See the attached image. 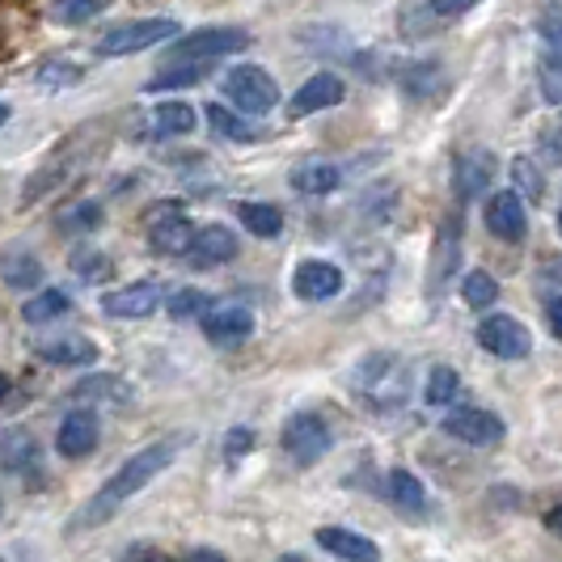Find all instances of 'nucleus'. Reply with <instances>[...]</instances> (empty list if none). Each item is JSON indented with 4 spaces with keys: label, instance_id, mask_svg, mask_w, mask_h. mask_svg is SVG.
Listing matches in <instances>:
<instances>
[{
    "label": "nucleus",
    "instance_id": "1",
    "mask_svg": "<svg viewBox=\"0 0 562 562\" xmlns=\"http://www.w3.org/2000/svg\"><path fill=\"white\" fill-rule=\"evenodd\" d=\"M182 445H187V436H169V440H153V445H144L140 452H132L111 479L102 482V491L77 512V529H98V525H106L127 499H136L148 482L166 474L169 465H173V457L182 452Z\"/></svg>",
    "mask_w": 562,
    "mask_h": 562
},
{
    "label": "nucleus",
    "instance_id": "2",
    "mask_svg": "<svg viewBox=\"0 0 562 562\" xmlns=\"http://www.w3.org/2000/svg\"><path fill=\"white\" fill-rule=\"evenodd\" d=\"M351 394L372 411H397L411 397V360L394 351H372L351 368Z\"/></svg>",
    "mask_w": 562,
    "mask_h": 562
},
{
    "label": "nucleus",
    "instance_id": "3",
    "mask_svg": "<svg viewBox=\"0 0 562 562\" xmlns=\"http://www.w3.org/2000/svg\"><path fill=\"white\" fill-rule=\"evenodd\" d=\"M221 93H225L228 106H237L241 114H271L280 106V85L276 77L267 72V68H258V64H237V68H228L225 81H221Z\"/></svg>",
    "mask_w": 562,
    "mask_h": 562
},
{
    "label": "nucleus",
    "instance_id": "4",
    "mask_svg": "<svg viewBox=\"0 0 562 562\" xmlns=\"http://www.w3.org/2000/svg\"><path fill=\"white\" fill-rule=\"evenodd\" d=\"M283 452L292 457V465H301V470H310L317 465L326 452L335 449V431L326 427L322 415H313V411H301V415H292V419L283 423Z\"/></svg>",
    "mask_w": 562,
    "mask_h": 562
},
{
    "label": "nucleus",
    "instance_id": "5",
    "mask_svg": "<svg viewBox=\"0 0 562 562\" xmlns=\"http://www.w3.org/2000/svg\"><path fill=\"white\" fill-rule=\"evenodd\" d=\"M250 47V34L233 26H203L195 34H182L173 47H169L166 59H187V64H212V59L237 56Z\"/></svg>",
    "mask_w": 562,
    "mask_h": 562
},
{
    "label": "nucleus",
    "instance_id": "6",
    "mask_svg": "<svg viewBox=\"0 0 562 562\" xmlns=\"http://www.w3.org/2000/svg\"><path fill=\"white\" fill-rule=\"evenodd\" d=\"M169 34H178V22L173 18H136V22H123V26L106 30L98 38V56L119 59V56H136V52H148L157 43H166Z\"/></svg>",
    "mask_w": 562,
    "mask_h": 562
},
{
    "label": "nucleus",
    "instance_id": "7",
    "mask_svg": "<svg viewBox=\"0 0 562 562\" xmlns=\"http://www.w3.org/2000/svg\"><path fill=\"white\" fill-rule=\"evenodd\" d=\"M479 342L482 351H491L495 360H529V351H533V335H529V326L520 322V317H512V313H486L479 322Z\"/></svg>",
    "mask_w": 562,
    "mask_h": 562
},
{
    "label": "nucleus",
    "instance_id": "8",
    "mask_svg": "<svg viewBox=\"0 0 562 562\" xmlns=\"http://www.w3.org/2000/svg\"><path fill=\"white\" fill-rule=\"evenodd\" d=\"M461 267V212H449L445 225L436 233V246H431V267H427V296H445V288L452 283Z\"/></svg>",
    "mask_w": 562,
    "mask_h": 562
},
{
    "label": "nucleus",
    "instance_id": "9",
    "mask_svg": "<svg viewBox=\"0 0 562 562\" xmlns=\"http://www.w3.org/2000/svg\"><path fill=\"white\" fill-rule=\"evenodd\" d=\"M445 431L461 445H474V449H491L504 440V419L495 411H482V406H452L445 415Z\"/></svg>",
    "mask_w": 562,
    "mask_h": 562
},
{
    "label": "nucleus",
    "instance_id": "10",
    "mask_svg": "<svg viewBox=\"0 0 562 562\" xmlns=\"http://www.w3.org/2000/svg\"><path fill=\"white\" fill-rule=\"evenodd\" d=\"M199 228L187 221V212L173 203V207H157L148 216V246L157 254H169V258H187L191 246H195Z\"/></svg>",
    "mask_w": 562,
    "mask_h": 562
},
{
    "label": "nucleus",
    "instance_id": "11",
    "mask_svg": "<svg viewBox=\"0 0 562 562\" xmlns=\"http://www.w3.org/2000/svg\"><path fill=\"white\" fill-rule=\"evenodd\" d=\"M537 89L550 106H562V13L541 22V64H537Z\"/></svg>",
    "mask_w": 562,
    "mask_h": 562
},
{
    "label": "nucleus",
    "instance_id": "12",
    "mask_svg": "<svg viewBox=\"0 0 562 562\" xmlns=\"http://www.w3.org/2000/svg\"><path fill=\"white\" fill-rule=\"evenodd\" d=\"M482 221H486V228H491L499 241H525V233H529L525 195H520L516 187L495 191V195L486 199V207H482Z\"/></svg>",
    "mask_w": 562,
    "mask_h": 562
},
{
    "label": "nucleus",
    "instance_id": "13",
    "mask_svg": "<svg viewBox=\"0 0 562 562\" xmlns=\"http://www.w3.org/2000/svg\"><path fill=\"white\" fill-rule=\"evenodd\" d=\"M157 305H161V283L157 280L127 283V288H114L102 296V313L114 322H144L157 313Z\"/></svg>",
    "mask_w": 562,
    "mask_h": 562
},
{
    "label": "nucleus",
    "instance_id": "14",
    "mask_svg": "<svg viewBox=\"0 0 562 562\" xmlns=\"http://www.w3.org/2000/svg\"><path fill=\"white\" fill-rule=\"evenodd\" d=\"M199 322H203V335L212 338L216 347H241L254 335V310L250 305H237V301L212 305Z\"/></svg>",
    "mask_w": 562,
    "mask_h": 562
},
{
    "label": "nucleus",
    "instance_id": "15",
    "mask_svg": "<svg viewBox=\"0 0 562 562\" xmlns=\"http://www.w3.org/2000/svg\"><path fill=\"white\" fill-rule=\"evenodd\" d=\"M34 356L52 368H89L98 364V342L89 335H77V330H64V335H47L34 342Z\"/></svg>",
    "mask_w": 562,
    "mask_h": 562
},
{
    "label": "nucleus",
    "instance_id": "16",
    "mask_svg": "<svg viewBox=\"0 0 562 562\" xmlns=\"http://www.w3.org/2000/svg\"><path fill=\"white\" fill-rule=\"evenodd\" d=\"M495 153H486V148H465V153H457V161H452V191L461 203H470V199H479L491 182H495Z\"/></svg>",
    "mask_w": 562,
    "mask_h": 562
},
{
    "label": "nucleus",
    "instance_id": "17",
    "mask_svg": "<svg viewBox=\"0 0 562 562\" xmlns=\"http://www.w3.org/2000/svg\"><path fill=\"white\" fill-rule=\"evenodd\" d=\"M0 461H4V470L13 479H26L30 486L43 482V449H38V440L30 436L26 427H9L0 436Z\"/></svg>",
    "mask_w": 562,
    "mask_h": 562
},
{
    "label": "nucleus",
    "instance_id": "18",
    "mask_svg": "<svg viewBox=\"0 0 562 562\" xmlns=\"http://www.w3.org/2000/svg\"><path fill=\"white\" fill-rule=\"evenodd\" d=\"M292 292L301 296V301H335L338 292H342V271H338L335 262H326V258H305V262H296V271H292Z\"/></svg>",
    "mask_w": 562,
    "mask_h": 562
},
{
    "label": "nucleus",
    "instance_id": "19",
    "mask_svg": "<svg viewBox=\"0 0 562 562\" xmlns=\"http://www.w3.org/2000/svg\"><path fill=\"white\" fill-rule=\"evenodd\" d=\"M342 98H347V85H342V77H338V72H313L310 81L292 93L288 114H292V119L322 114V111H330V106H338Z\"/></svg>",
    "mask_w": 562,
    "mask_h": 562
},
{
    "label": "nucleus",
    "instance_id": "20",
    "mask_svg": "<svg viewBox=\"0 0 562 562\" xmlns=\"http://www.w3.org/2000/svg\"><path fill=\"white\" fill-rule=\"evenodd\" d=\"M237 250H241V246H237V233L228 225H203L195 233V246L187 254V262H191L195 271H212V267L233 262Z\"/></svg>",
    "mask_w": 562,
    "mask_h": 562
},
{
    "label": "nucleus",
    "instance_id": "21",
    "mask_svg": "<svg viewBox=\"0 0 562 562\" xmlns=\"http://www.w3.org/2000/svg\"><path fill=\"white\" fill-rule=\"evenodd\" d=\"M56 449L64 452V457H89V452L98 449V411L72 406V411L59 419Z\"/></svg>",
    "mask_w": 562,
    "mask_h": 562
},
{
    "label": "nucleus",
    "instance_id": "22",
    "mask_svg": "<svg viewBox=\"0 0 562 562\" xmlns=\"http://www.w3.org/2000/svg\"><path fill=\"white\" fill-rule=\"evenodd\" d=\"M317 546L326 554H335L338 562H381V546L372 537L356 533V529H338V525H326L317 529Z\"/></svg>",
    "mask_w": 562,
    "mask_h": 562
},
{
    "label": "nucleus",
    "instance_id": "23",
    "mask_svg": "<svg viewBox=\"0 0 562 562\" xmlns=\"http://www.w3.org/2000/svg\"><path fill=\"white\" fill-rule=\"evenodd\" d=\"M132 397H136V390L114 372H93V376L77 381V402H85V406H127Z\"/></svg>",
    "mask_w": 562,
    "mask_h": 562
},
{
    "label": "nucleus",
    "instance_id": "24",
    "mask_svg": "<svg viewBox=\"0 0 562 562\" xmlns=\"http://www.w3.org/2000/svg\"><path fill=\"white\" fill-rule=\"evenodd\" d=\"M288 182L301 195H330V191L342 187V169L335 161H301V166L288 173Z\"/></svg>",
    "mask_w": 562,
    "mask_h": 562
},
{
    "label": "nucleus",
    "instance_id": "25",
    "mask_svg": "<svg viewBox=\"0 0 562 562\" xmlns=\"http://www.w3.org/2000/svg\"><path fill=\"white\" fill-rule=\"evenodd\" d=\"M254 114H241L237 106H225V102H212L207 106V123H212V132L221 136V140H233V144H254L262 140V132L250 123Z\"/></svg>",
    "mask_w": 562,
    "mask_h": 562
},
{
    "label": "nucleus",
    "instance_id": "26",
    "mask_svg": "<svg viewBox=\"0 0 562 562\" xmlns=\"http://www.w3.org/2000/svg\"><path fill=\"white\" fill-rule=\"evenodd\" d=\"M199 114L191 102H157L153 106V136L157 140H173V136H191Z\"/></svg>",
    "mask_w": 562,
    "mask_h": 562
},
{
    "label": "nucleus",
    "instance_id": "27",
    "mask_svg": "<svg viewBox=\"0 0 562 562\" xmlns=\"http://www.w3.org/2000/svg\"><path fill=\"white\" fill-rule=\"evenodd\" d=\"M237 221H241L246 233L262 237V241H271V237L283 233V212L276 203H262V199H241L237 203Z\"/></svg>",
    "mask_w": 562,
    "mask_h": 562
},
{
    "label": "nucleus",
    "instance_id": "28",
    "mask_svg": "<svg viewBox=\"0 0 562 562\" xmlns=\"http://www.w3.org/2000/svg\"><path fill=\"white\" fill-rule=\"evenodd\" d=\"M390 499H394L402 512H411V516H427V512H431L427 486H423L419 474H411L406 465H394V470H390Z\"/></svg>",
    "mask_w": 562,
    "mask_h": 562
},
{
    "label": "nucleus",
    "instance_id": "29",
    "mask_svg": "<svg viewBox=\"0 0 562 562\" xmlns=\"http://www.w3.org/2000/svg\"><path fill=\"white\" fill-rule=\"evenodd\" d=\"M68 313H72V296L64 288H38L26 305H22V317H26L30 326H47V322L68 317Z\"/></svg>",
    "mask_w": 562,
    "mask_h": 562
},
{
    "label": "nucleus",
    "instance_id": "30",
    "mask_svg": "<svg viewBox=\"0 0 562 562\" xmlns=\"http://www.w3.org/2000/svg\"><path fill=\"white\" fill-rule=\"evenodd\" d=\"M4 283L13 292H34L43 283V262L30 250H9L4 254Z\"/></svg>",
    "mask_w": 562,
    "mask_h": 562
},
{
    "label": "nucleus",
    "instance_id": "31",
    "mask_svg": "<svg viewBox=\"0 0 562 562\" xmlns=\"http://www.w3.org/2000/svg\"><path fill=\"white\" fill-rule=\"evenodd\" d=\"M461 301L470 305V310H491L495 301H499V283H495V276L491 271H465L461 276Z\"/></svg>",
    "mask_w": 562,
    "mask_h": 562
},
{
    "label": "nucleus",
    "instance_id": "32",
    "mask_svg": "<svg viewBox=\"0 0 562 562\" xmlns=\"http://www.w3.org/2000/svg\"><path fill=\"white\" fill-rule=\"evenodd\" d=\"M81 77H85V68L68 56H52L34 68V81L43 85V89H68V85H77Z\"/></svg>",
    "mask_w": 562,
    "mask_h": 562
},
{
    "label": "nucleus",
    "instance_id": "33",
    "mask_svg": "<svg viewBox=\"0 0 562 562\" xmlns=\"http://www.w3.org/2000/svg\"><path fill=\"white\" fill-rule=\"evenodd\" d=\"M111 0H52V22L59 26H85V22H93L102 9H106Z\"/></svg>",
    "mask_w": 562,
    "mask_h": 562
},
{
    "label": "nucleus",
    "instance_id": "34",
    "mask_svg": "<svg viewBox=\"0 0 562 562\" xmlns=\"http://www.w3.org/2000/svg\"><path fill=\"white\" fill-rule=\"evenodd\" d=\"M402 89H406L411 98H431V93L440 89V64H431V59H415V64H406V72H402Z\"/></svg>",
    "mask_w": 562,
    "mask_h": 562
},
{
    "label": "nucleus",
    "instance_id": "35",
    "mask_svg": "<svg viewBox=\"0 0 562 562\" xmlns=\"http://www.w3.org/2000/svg\"><path fill=\"white\" fill-rule=\"evenodd\" d=\"M457 390H461V376H457L449 364H436L431 372H427V390H423V397H427V406H452Z\"/></svg>",
    "mask_w": 562,
    "mask_h": 562
},
{
    "label": "nucleus",
    "instance_id": "36",
    "mask_svg": "<svg viewBox=\"0 0 562 562\" xmlns=\"http://www.w3.org/2000/svg\"><path fill=\"white\" fill-rule=\"evenodd\" d=\"M512 182H516L520 195L533 199V203H541V195H546V173H541L533 157H512Z\"/></svg>",
    "mask_w": 562,
    "mask_h": 562
},
{
    "label": "nucleus",
    "instance_id": "37",
    "mask_svg": "<svg viewBox=\"0 0 562 562\" xmlns=\"http://www.w3.org/2000/svg\"><path fill=\"white\" fill-rule=\"evenodd\" d=\"M102 221H106L102 203H98V199H81V203H72V207L59 216V228H68V233H93V228H102Z\"/></svg>",
    "mask_w": 562,
    "mask_h": 562
},
{
    "label": "nucleus",
    "instance_id": "38",
    "mask_svg": "<svg viewBox=\"0 0 562 562\" xmlns=\"http://www.w3.org/2000/svg\"><path fill=\"white\" fill-rule=\"evenodd\" d=\"M166 310H169V317L187 322V317H203V313L212 310V301H207L199 288H178V292L166 296Z\"/></svg>",
    "mask_w": 562,
    "mask_h": 562
},
{
    "label": "nucleus",
    "instance_id": "39",
    "mask_svg": "<svg viewBox=\"0 0 562 562\" xmlns=\"http://www.w3.org/2000/svg\"><path fill=\"white\" fill-rule=\"evenodd\" d=\"M72 271H77L85 283H102L111 276V258L102 250H77L72 254Z\"/></svg>",
    "mask_w": 562,
    "mask_h": 562
},
{
    "label": "nucleus",
    "instance_id": "40",
    "mask_svg": "<svg viewBox=\"0 0 562 562\" xmlns=\"http://www.w3.org/2000/svg\"><path fill=\"white\" fill-rule=\"evenodd\" d=\"M250 449H254V431H250V427H233V431L225 436V461H228V465H237V461H241V457H246Z\"/></svg>",
    "mask_w": 562,
    "mask_h": 562
},
{
    "label": "nucleus",
    "instance_id": "41",
    "mask_svg": "<svg viewBox=\"0 0 562 562\" xmlns=\"http://www.w3.org/2000/svg\"><path fill=\"white\" fill-rule=\"evenodd\" d=\"M537 153L546 166H562V127H546L541 140H537Z\"/></svg>",
    "mask_w": 562,
    "mask_h": 562
},
{
    "label": "nucleus",
    "instance_id": "42",
    "mask_svg": "<svg viewBox=\"0 0 562 562\" xmlns=\"http://www.w3.org/2000/svg\"><path fill=\"white\" fill-rule=\"evenodd\" d=\"M474 4H482V0H427L431 18H461V13H470Z\"/></svg>",
    "mask_w": 562,
    "mask_h": 562
},
{
    "label": "nucleus",
    "instance_id": "43",
    "mask_svg": "<svg viewBox=\"0 0 562 562\" xmlns=\"http://www.w3.org/2000/svg\"><path fill=\"white\" fill-rule=\"evenodd\" d=\"M537 283L562 292V258H541V267H537Z\"/></svg>",
    "mask_w": 562,
    "mask_h": 562
},
{
    "label": "nucleus",
    "instance_id": "44",
    "mask_svg": "<svg viewBox=\"0 0 562 562\" xmlns=\"http://www.w3.org/2000/svg\"><path fill=\"white\" fill-rule=\"evenodd\" d=\"M546 326H550V335L562 342V296H550V301H546Z\"/></svg>",
    "mask_w": 562,
    "mask_h": 562
},
{
    "label": "nucleus",
    "instance_id": "45",
    "mask_svg": "<svg viewBox=\"0 0 562 562\" xmlns=\"http://www.w3.org/2000/svg\"><path fill=\"white\" fill-rule=\"evenodd\" d=\"M546 529L562 537V504H554L550 512H546Z\"/></svg>",
    "mask_w": 562,
    "mask_h": 562
},
{
    "label": "nucleus",
    "instance_id": "46",
    "mask_svg": "<svg viewBox=\"0 0 562 562\" xmlns=\"http://www.w3.org/2000/svg\"><path fill=\"white\" fill-rule=\"evenodd\" d=\"M191 562H228L225 554H216V550H195L191 554Z\"/></svg>",
    "mask_w": 562,
    "mask_h": 562
},
{
    "label": "nucleus",
    "instance_id": "47",
    "mask_svg": "<svg viewBox=\"0 0 562 562\" xmlns=\"http://www.w3.org/2000/svg\"><path fill=\"white\" fill-rule=\"evenodd\" d=\"M127 562H166V559H157V554H140V559H127Z\"/></svg>",
    "mask_w": 562,
    "mask_h": 562
},
{
    "label": "nucleus",
    "instance_id": "48",
    "mask_svg": "<svg viewBox=\"0 0 562 562\" xmlns=\"http://www.w3.org/2000/svg\"><path fill=\"white\" fill-rule=\"evenodd\" d=\"M559 233H562V207H559Z\"/></svg>",
    "mask_w": 562,
    "mask_h": 562
}]
</instances>
